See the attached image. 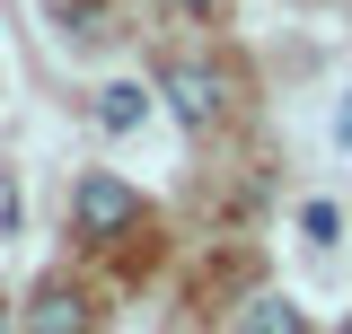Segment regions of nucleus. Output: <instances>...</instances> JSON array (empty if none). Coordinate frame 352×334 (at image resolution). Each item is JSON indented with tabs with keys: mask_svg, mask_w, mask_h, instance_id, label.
<instances>
[{
	"mask_svg": "<svg viewBox=\"0 0 352 334\" xmlns=\"http://www.w3.org/2000/svg\"><path fill=\"white\" fill-rule=\"evenodd\" d=\"M159 97H168V115L185 132L220 124V71H203V62H168V71H159Z\"/></svg>",
	"mask_w": 352,
	"mask_h": 334,
	"instance_id": "f03ea898",
	"label": "nucleus"
},
{
	"mask_svg": "<svg viewBox=\"0 0 352 334\" xmlns=\"http://www.w3.org/2000/svg\"><path fill=\"white\" fill-rule=\"evenodd\" d=\"M344 334H352V317H344Z\"/></svg>",
	"mask_w": 352,
	"mask_h": 334,
	"instance_id": "9d476101",
	"label": "nucleus"
},
{
	"mask_svg": "<svg viewBox=\"0 0 352 334\" xmlns=\"http://www.w3.org/2000/svg\"><path fill=\"white\" fill-rule=\"evenodd\" d=\"M176 9H212V0H176Z\"/></svg>",
	"mask_w": 352,
	"mask_h": 334,
	"instance_id": "6e6552de",
	"label": "nucleus"
},
{
	"mask_svg": "<svg viewBox=\"0 0 352 334\" xmlns=\"http://www.w3.org/2000/svg\"><path fill=\"white\" fill-rule=\"evenodd\" d=\"M0 334H9V317H0Z\"/></svg>",
	"mask_w": 352,
	"mask_h": 334,
	"instance_id": "1a4fd4ad",
	"label": "nucleus"
},
{
	"mask_svg": "<svg viewBox=\"0 0 352 334\" xmlns=\"http://www.w3.org/2000/svg\"><path fill=\"white\" fill-rule=\"evenodd\" d=\"M27 334H88V299L71 282H44L36 308H27Z\"/></svg>",
	"mask_w": 352,
	"mask_h": 334,
	"instance_id": "7ed1b4c3",
	"label": "nucleus"
},
{
	"mask_svg": "<svg viewBox=\"0 0 352 334\" xmlns=\"http://www.w3.org/2000/svg\"><path fill=\"white\" fill-rule=\"evenodd\" d=\"M335 141H352V97H344V106H335Z\"/></svg>",
	"mask_w": 352,
	"mask_h": 334,
	"instance_id": "0eeeda50",
	"label": "nucleus"
},
{
	"mask_svg": "<svg viewBox=\"0 0 352 334\" xmlns=\"http://www.w3.org/2000/svg\"><path fill=\"white\" fill-rule=\"evenodd\" d=\"M18 220H27V194H18V176L0 167V238H18Z\"/></svg>",
	"mask_w": 352,
	"mask_h": 334,
	"instance_id": "423d86ee",
	"label": "nucleus"
},
{
	"mask_svg": "<svg viewBox=\"0 0 352 334\" xmlns=\"http://www.w3.org/2000/svg\"><path fill=\"white\" fill-rule=\"evenodd\" d=\"M238 334H308V317L291 308V299H273V291H264V299H247V317H238Z\"/></svg>",
	"mask_w": 352,
	"mask_h": 334,
	"instance_id": "20e7f679",
	"label": "nucleus"
},
{
	"mask_svg": "<svg viewBox=\"0 0 352 334\" xmlns=\"http://www.w3.org/2000/svg\"><path fill=\"white\" fill-rule=\"evenodd\" d=\"M141 115H150V97H141V88H132V80H115V88H97V124H106V132H132V124H141Z\"/></svg>",
	"mask_w": 352,
	"mask_h": 334,
	"instance_id": "39448f33",
	"label": "nucleus"
},
{
	"mask_svg": "<svg viewBox=\"0 0 352 334\" xmlns=\"http://www.w3.org/2000/svg\"><path fill=\"white\" fill-rule=\"evenodd\" d=\"M141 229V194L124 176H80V238H124Z\"/></svg>",
	"mask_w": 352,
	"mask_h": 334,
	"instance_id": "f257e3e1",
	"label": "nucleus"
}]
</instances>
